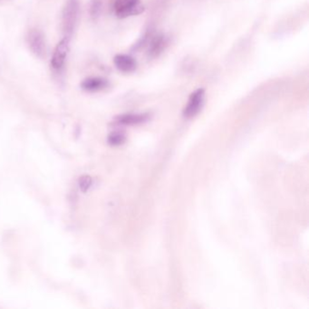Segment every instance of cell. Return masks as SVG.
Wrapping results in <instances>:
<instances>
[{"mask_svg":"<svg viewBox=\"0 0 309 309\" xmlns=\"http://www.w3.org/2000/svg\"><path fill=\"white\" fill-rule=\"evenodd\" d=\"M29 48L35 57L45 58L46 57V39L45 35L38 29H33L29 32L27 37Z\"/></svg>","mask_w":309,"mask_h":309,"instance_id":"3","label":"cell"},{"mask_svg":"<svg viewBox=\"0 0 309 309\" xmlns=\"http://www.w3.org/2000/svg\"><path fill=\"white\" fill-rule=\"evenodd\" d=\"M108 86V80L103 77H90L83 81L81 84V87L87 92L102 91Z\"/></svg>","mask_w":309,"mask_h":309,"instance_id":"8","label":"cell"},{"mask_svg":"<svg viewBox=\"0 0 309 309\" xmlns=\"http://www.w3.org/2000/svg\"><path fill=\"white\" fill-rule=\"evenodd\" d=\"M125 135L121 132H114L110 134L108 138L109 143L112 145H120L125 142Z\"/></svg>","mask_w":309,"mask_h":309,"instance_id":"11","label":"cell"},{"mask_svg":"<svg viewBox=\"0 0 309 309\" xmlns=\"http://www.w3.org/2000/svg\"><path fill=\"white\" fill-rule=\"evenodd\" d=\"M102 11V1L101 0H92L90 5V16L93 18H97Z\"/></svg>","mask_w":309,"mask_h":309,"instance_id":"10","label":"cell"},{"mask_svg":"<svg viewBox=\"0 0 309 309\" xmlns=\"http://www.w3.org/2000/svg\"><path fill=\"white\" fill-rule=\"evenodd\" d=\"M144 6L140 0H116L115 3V15L119 18L136 16L144 11Z\"/></svg>","mask_w":309,"mask_h":309,"instance_id":"2","label":"cell"},{"mask_svg":"<svg viewBox=\"0 0 309 309\" xmlns=\"http://www.w3.org/2000/svg\"><path fill=\"white\" fill-rule=\"evenodd\" d=\"M151 119V115L148 113L144 114H126V115H120L116 118V121L126 125H134L146 123Z\"/></svg>","mask_w":309,"mask_h":309,"instance_id":"9","label":"cell"},{"mask_svg":"<svg viewBox=\"0 0 309 309\" xmlns=\"http://www.w3.org/2000/svg\"><path fill=\"white\" fill-rule=\"evenodd\" d=\"M114 63L116 68L123 73H132L137 68L136 60L128 55H116L114 58Z\"/></svg>","mask_w":309,"mask_h":309,"instance_id":"6","label":"cell"},{"mask_svg":"<svg viewBox=\"0 0 309 309\" xmlns=\"http://www.w3.org/2000/svg\"><path fill=\"white\" fill-rule=\"evenodd\" d=\"M79 14L78 0H67L62 12V29L64 36L71 38Z\"/></svg>","mask_w":309,"mask_h":309,"instance_id":"1","label":"cell"},{"mask_svg":"<svg viewBox=\"0 0 309 309\" xmlns=\"http://www.w3.org/2000/svg\"><path fill=\"white\" fill-rule=\"evenodd\" d=\"M169 44V39L165 34H157L151 42L148 50L149 58H154L159 57L162 52L165 50Z\"/></svg>","mask_w":309,"mask_h":309,"instance_id":"7","label":"cell"},{"mask_svg":"<svg viewBox=\"0 0 309 309\" xmlns=\"http://www.w3.org/2000/svg\"><path fill=\"white\" fill-rule=\"evenodd\" d=\"M205 90L203 88H199L195 90L189 95V101L184 110V116L185 118H192L201 112L204 104Z\"/></svg>","mask_w":309,"mask_h":309,"instance_id":"4","label":"cell"},{"mask_svg":"<svg viewBox=\"0 0 309 309\" xmlns=\"http://www.w3.org/2000/svg\"><path fill=\"white\" fill-rule=\"evenodd\" d=\"M69 43H70V38L67 36H64L56 46L51 60V65L53 68L59 70L63 67L67 54H68Z\"/></svg>","mask_w":309,"mask_h":309,"instance_id":"5","label":"cell"}]
</instances>
